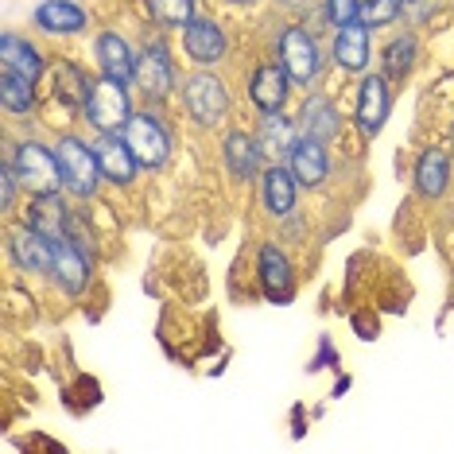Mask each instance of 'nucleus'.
Here are the masks:
<instances>
[{
    "label": "nucleus",
    "instance_id": "nucleus-1",
    "mask_svg": "<svg viewBox=\"0 0 454 454\" xmlns=\"http://www.w3.org/2000/svg\"><path fill=\"white\" fill-rule=\"evenodd\" d=\"M55 152H59V168H63V187L74 194V199H90V194L98 191V183L106 179L94 144L67 132V137H59Z\"/></svg>",
    "mask_w": 454,
    "mask_h": 454
},
{
    "label": "nucleus",
    "instance_id": "nucleus-2",
    "mask_svg": "<svg viewBox=\"0 0 454 454\" xmlns=\"http://www.w3.org/2000/svg\"><path fill=\"white\" fill-rule=\"evenodd\" d=\"M132 98H129V82H117V78H106L101 74L94 86H90V98H86V109L82 117L90 121L98 132H121L132 117Z\"/></svg>",
    "mask_w": 454,
    "mask_h": 454
},
{
    "label": "nucleus",
    "instance_id": "nucleus-3",
    "mask_svg": "<svg viewBox=\"0 0 454 454\" xmlns=\"http://www.w3.org/2000/svg\"><path fill=\"white\" fill-rule=\"evenodd\" d=\"M12 168L20 187H27L32 194H51L63 187V168H59V152L47 148L43 140H24L12 152Z\"/></svg>",
    "mask_w": 454,
    "mask_h": 454
},
{
    "label": "nucleus",
    "instance_id": "nucleus-4",
    "mask_svg": "<svg viewBox=\"0 0 454 454\" xmlns=\"http://www.w3.org/2000/svg\"><path fill=\"white\" fill-rule=\"evenodd\" d=\"M121 137H125V144L132 148V156H137L140 168L156 171L168 163L171 156V132L168 125L156 117V113H132L129 125L121 129Z\"/></svg>",
    "mask_w": 454,
    "mask_h": 454
},
{
    "label": "nucleus",
    "instance_id": "nucleus-5",
    "mask_svg": "<svg viewBox=\"0 0 454 454\" xmlns=\"http://www.w3.org/2000/svg\"><path fill=\"white\" fill-rule=\"evenodd\" d=\"M280 63L287 74H292V82L311 86L318 78V70H323V47H318V39L307 32V27L292 24V27H284V35H280Z\"/></svg>",
    "mask_w": 454,
    "mask_h": 454
},
{
    "label": "nucleus",
    "instance_id": "nucleus-6",
    "mask_svg": "<svg viewBox=\"0 0 454 454\" xmlns=\"http://www.w3.org/2000/svg\"><path fill=\"white\" fill-rule=\"evenodd\" d=\"M183 101H187V113L199 125H222L225 113H230V90H225V82L218 74H210V70H199V74L187 78Z\"/></svg>",
    "mask_w": 454,
    "mask_h": 454
},
{
    "label": "nucleus",
    "instance_id": "nucleus-7",
    "mask_svg": "<svg viewBox=\"0 0 454 454\" xmlns=\"http://www.w3.org/2000/svg\"><path fill=\"white\" fill-rule=\"evenodd\" d=\"M132 82L144 90L148 98H168L175 90V63L171 51L163 43H144L137 55V70H132Z\"/></svg>",
    "mask_w": 454,
    "mask_h": 454
},
{
    "label": "nucleus",
    "instance_id": "nucleus-8",
    "mask_svg": "<svg viewBox=\"0 0 454 454\" xmlns=\"http://www.w3.org/2000/svg\"><path fill=\"white\" fill-rule=\"evenodd\" d=\"M183 51H187V59H194L199 67H214L225 59V51H230V39H225L222 24L210 16H194L187 27H183Z\"/></svg>",
    "mask_w": 454,
    "mask_h": 454
},
{
    "label": "nucleus",
    "instance_id": "nucleus-9",
    "mask_svg": "<svg viewBox=\"0 0 454 454\" xmlns=\"http://www.w3.org/2000/svg\"><path fill=\"white\" fill-rule=\"evenodd\" d=\"M94 152H98V163H101L106 183H113V187H129V183L137 179L140 163H137V156H132V148L125 144L121 132H98Z\"/></svg>",
    "mask_w": 454,
    "mask_h": 454
},
{
    "label": "nucleus",
    "instance_id": "nucleus-10",
    "mask_svg": "<svg viewBox=\"0 0 454 454\" xmlns=\"http://www.w3.org/2000/svg\"><path fill=\"white\" fill-rule=\"evenodd\" d=\"M256 276H261V292L272 299V303H287V299L295 295L292 261H287L284 249H276V245H261V256H256Z\"/></svg>",
    "mask_w": 454,
    "mask_h": 454
},
{
    "label": "nucleus",
    "instance_id": "nucleus-11",
    "mask_svg": "<svg viewBox=\"0 0 454 454\" xmlns=\"http://www.w3.org/2000/svg\"><path fill=\"white\" fill-rule=\"evenodd\" d=\"M388 109H392V94H388V78L380 74H369L361 78V90H357V129L365 137H377L380 125L388 121Z\"/></svg>",
    "mask_w": 454,
    "mask_h": 454
},
{
    "label": "nucleus",
    "instance_id": "nucleus-12",
    "mask_svg": "<svg viewBox=\"0 0 454 454\" xmlns=\"http://www.w3.org/2000/svg\"><path fill=\"white\" fill-rule=\"evenodd\" d=\"M51 280L59 284V292L82 295L90 287V253H82L74 241H59L55 264H51Z\"/></svg>",
    "mask_w": 454,
    "mask_h": 454
},
{
    "label": "nucleus",
    "instance_id": "nucleus-13",
    "mask_svg": "<svg viewBox=\"0 0 454 454\" xmlns=\"http://www.w3.org/2000/svg\"><path fill=\"white\" fill-rule=\"evenodd\" d=\"M8 253L24 272H51V264H55V241L32 230V225H24V230L8 237Z\"/></svg>",
    "mask_w": 454,
    "mask_h": 454
},
{
    "label": "nucleus",
    "instance_id": "nucleus-14",
    "mask_svg": "<svg viewBox=\"0 0 454 454\" xmlns=\"http://www.w3.org/2000/svg\"><path fill=\"white\" fill-rule=\"evenodd\" d=\"M373 27L354 20V24L346 27H334V47H330V55H334V63L342 70H365L369 67V55H373Z\"/></svg>",
    "mask_w": 454,
    "mask_h": 454
},
{
    "label": "nucleus",
    "instance_id": "nucleus-15",
    "mask_svg": "<svg viewBox=\"0 0 454 454\" xmlns=\"http://www.w3.org/2000/svg\"><path fill=\"white\" fill-rule=\"evenodd\" d=\"M287 94H292V74L284 70V63H264L253 70V82H249V98L261 113H280Z\"/></svg>",
    "mask_w": 454,
    "mask_h": 454
},
{
    "label": "nucleus",
    "instance_id": "nucleus-16",
    "mask_svg": "<svg viewBox=\"0 0 454 454\" xmlns=\"http://www.w3.org/2000/svg\"><path fill=\"white\" fill-rule=\"evenodd\" d=\"M32 24L47 35H78L82 27L90 24V16L82 4H74V0H43V4L35 8Z\"/></svg>",
    "mask_w": 454,
    "mask_h": 454
},
{
    "label": "nucleus",
    "instance_id": "nucleus-17",
    "mask_svg": "<svg viewBox=\"0 0 454 454\" xmlns=\"http://www.w3.org/2000/svg\"><path fill=\"white\" fill-rule=\"evenodd\" d=\"M0 67L12 70L20 78H27V82H39L43 78V51H39L27 35L4 32V39H0Z\"/></svg>",
    "mask_w": 454,
    "mask_h": 454
},
{
    "label": "nucleus",
    "instance_id": "nucleus-18",
    "mask_svg": "<svg viewBox=\"0 0 454 454\" xmlns=\"http://www.w3.org/2000/svg\"><path fill=\"white\" fill-rule=\"evenodd\" d=\"M299 132L311 140H338V132H342V117H338V106L323 94H311L303 101V109H299Z\"/></svg>",
    "mask_w": 454,
    "mask_h": 454
},
{
    "label": "nucleus",
    "instance_id": "nucleus-19",
    "mask_svg": "<svg viewBox=\"0 0 454 454\" xmlns=\"http://www.w3.org/2000/svg\"><path fill=\"white\" fill-rule=\"evenodd\" d=\"M94 55H98V67L106 78H117V82H129L132 70H137V55H132V43L121 32H101L98 43H94Z\"/></svg>",
    "mask_w": 454,
    "mask_h": 454
},
{
    "label": "nucleus",
    "instance_id": "nucleus-20",
    "mask_svg": "<svg viewBox=\"0 0 454 454\" xmlns=\"http://www.w3.org/2000/svg\"><path fill=\"white\" fill-rule=\"evenodd\" d=\"M287 168H292V175L303 187H318V183L330 175V156H326V144L323 140H295L292 156H287Z\"/></svg>",
    "mask_w": 454,
    "mask_h": 454
},
{
    "label": "nucleus",
    "instance_id": "nucleus-21",
    "mask_svg": "<svg viewBox=\"0 0 454 454\" xmlns=\"http://www.w3.org/2000/svg\"><path fill=\"white\" fill-rule=\"evenodd\" d=\"M27 225L32 230H39L43 237H51V241H67V225H70V206L59 199V191L51 194H35L32 202V214H27Z\"/></svg>",
    "mask_w": 454,
    "mask_h": 454
},
{
    "label": "nucleus",
    "instance_id": "nucleus-22",
    "mask_svg": "<svg viewBox=\"0 0 454 454\" xmlns=\"http://www.w3.org/2000/svg\"><path fill=\"white\" fill-rule=\"evenodd\" d=\"M90 86H94V82L82 74L74 63H59L51 70V98H55V106H63V109H74V113L86 109Z\"/></svg>",
    "mask_w": 454,
    "mask_h": 454
},
{
    "label": "nucleus",
    "instance_id": "nucleus-23",
    "mask_svg": "<svg viewBox=\"0 0 454 454\" xmlns=\"http://www.w3.org/2000/svg\"><path fill=\"white\" fill-rule=\"evenodd\" d=\"M295 175L292 168H280V163H272V168L264 171L261 179V199H264V210L272 214V218H284V214L295 210Z\"/></svg>",
    "mask_w": 454,
    "mask_h": 454
},
{
    "label": "nucleus",
    "instance_id": "nucleus-24",
    "mask_svg": "<svg viewBox=\"0 0 454 454\" xmlns=\"http://www.w3.org/2000/svg\"><path fill=\"white\" fill-rule=\"evenodd\" d=\"M222 156H225V168H230L233 179H253V175L261 171V156H264V148H261V140H256V137L233 132V137H225Z\"/></svg>",
    "mask_w": 454,
    "mask_h": 454
},
{
    "label": "nucleus",
    "instance_id": "nucleus-25",
    "mask_svg": "<svg viewBox=\"0 0 454 454\" xmlns=\"http://www.w3.org/2000/svg\"><path fill=\"white\" fill-rule=\"evenodd\" d=\"M450 183V160L442 148H427L423 156L416 160V191L423 199H439Z\"/></svg>",
    "mask_w": 454,
    "mask_h": 454
},
{
    "label": "nucleus",
    "instance_id": "nucleus-26",
    "mask_svg": "<svg viewBox=\"0 0 454 454\" xmlns=\"http://www.w3.org/2000/svg\"><path fill=\"white\" fill-rule=\"evenodd\" d=\"M256 140H261V148L268 156H292V148L299 140V125L280 117V113H264L261 129H256Z\"/></svg>",
    "mask_w": 454,
    "mask_h": 454
},
{
    "label": "nucleus",
    "instance_id": "nucleus-27",
    "mask_svg": "<svg viewBox=\"0 0 454 454\" xmlns=\"http://www.w3.org/2000/svg\"><path fill=\"white\" fill-rule=\"evenodd\" d=\"M0 106L12 117H27L35 109V82L12 74V70H0Z\"/></svg>",
    "mask_w": 454,
    "mask_h": 454
},
{
    "label": "nucleus",
    "instance_id": "nucleus-28",
    "mask_svg": "<svg viewBox=\"0 0 454 454\" xmlns=\"http://www.w3.org/2000/svg\"><path fill=\"white\" fill-rule=\"evenodd\" d=\"M380 59H385V78H408V70L416 67V59H419V39L411 32L392 35Z\"/></svg>",
    "mask_w": 454,
    "mask_h": 454
},
{
    "label": "nucleus",
    "instance_id": "nucleus-29",
    "mask_svg": "<svg viewBox=\"0 0 454 454\" xmlns=\"http://www.w3.org/2000/svg\"><path fill=\"white\" fill-rule=\"evenodd\" d=\"M144 8L160 27H187L194 20V0H144Z\"/></svg>",
    "mask_w": 454,
    "mask_h": 454
},
{
    "label": "nucleus",
    "instance_id": "nucleus-30",
    "mask_svg": "<svg viewBox=\"0 0 454 454\" xmlns=\"http://www.w3.org/2000/svg\"><path fill=\"white\" fill-rule=\"evenodd\" d=\"M408 12V0H365L361 4V24L369 27H392Z\"/></svg>",
    "mask_w": 454,
    "mask_h": 454
},
{
    "label": "nucleus",
    "instance_id": "nucleus-31",
    "mask_svg": "<svg viewBox=\"0 0 454 454\" xmlns=\"http://www.w3.org/2000/svg\"><path fill=\"white\" fill-rule=\"evenodd\" d=\"M323 16H326V24L346 27L354 20H361V0H323Z\"/></svg>",
    "mask_w": 454,
    "mask_h": 454
},
{
    "label": "nucleus",
    "instance_id": "nucleus-32",
    "mask_svg": "<svg viewBox=\"0 0 454 454\" xmlns=\"http://www.w3.org/2000/svg\"><path fill=\"white\" fill-rule=\"evenodd\" d=\"M0 183H4V210H12V199H16V168H12V160L4 163V171H0Z\"/></svg>",
    "mask_w": 454,
    "mask_h": 454
},
{
    "label": "nucleus",
    "instance_id": "nucleus-33",
    "mask_svg": "<svg viewBox=\"0 0 454 454\" xmlns=\"http://www.w3.org/2000/svg\"><path fill=\"white\" fill-rule=\"evenodd\" d=\"M225 4H253V0H225Z\"/></svg>",
    "mask_w": 454,
    "mask_h": 454
}]
</instances>
